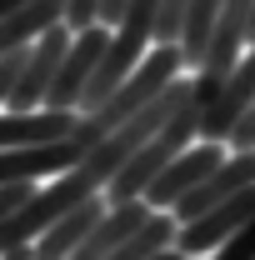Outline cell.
I'll use <instances>...</instances> for the list:
<instances>
[{"instance_id":"obj_13","label":"cell","mask_w":255,"mask_h":260,"mask_svg":"<svg viewBox=\"0 0 255 260\" xmlns=\"http://www.w3.org/2000/svg\"><path fill=\"white\" fill-rule=\"evenodd\" d=\"M120 10H125V0H100L95 20H100V25H115V20H120Z\"/></svg>"},{"instance_id":"obj_4","label":"cell","mask_w":255,"mask_h":260,"mask_svg":"<svg viewBox=\"0 0 255 260\" xmlns=\"http://www.w3.org/2000/svg\"><path fill=\"white\" fill-rule=\"evenodd\" d=\"M245 185H255V145H250V150H225L220 165L170 205V215H175V225H180V220H195L200 210H210V205L230 200V195L245 190Z\"/></svg>"},{"instance_id":"obj_10","label":"cell","mask_w":255,"mask_h":260,"mask_svg":"<svg viewBox=\"0 0 255 260\" xmlns=\"http://www.w3.org/2000/svg\"><path fill=\"white\" fill-rule=\"evenodd\" d=\"M210 260H255V210L230 230V240H220L210 250Z\"/></svg>"},{"instance_id":"obj_12","label":"cell","mask_w":255,"mask_h":260,"mask_svg":"<svg viewBox=\"0 0 255 260\" xmlns=\"http://www.w3.org/2000/svg\"><path fill=\"white\" fill-rule=\"evenodd\" d=\"M20 60H25V45H20V50H5V55H0V105H5V90H10V80H15Z\"/></svg>"},{"instance_id":"obj_7","label":"cell","mask_w":255,"mask_h":260,"mask_svg":"<svg viewBox=\"0 0 255 260\" xmlns=\"http://www.w3.org/2000/svg\"><path fill=\"white\" fill-rule=\"evenodd\" d=\"M100 215H105V200H100V195L80 200V205H70L60 220H50V225L30 240V255H35V260H65L80 240H85V235H90V225H95Z\"/></svg>"},{"instance_id":"obj_6","label":"cell","mask_w":255,"mask_h":260,"mask_svg":"<svg viewBox=\"0 0 255 260\" xmlns=\"http://www.w3.org/2000/svg\"><path fill=\"white\" fill-rule=\"evenodd\" d=\"M85 155V145L75 135L60 140H45V145H15V150H0V185H15V180H50Z\"/></svg>"},{"instance_id":"obj_9","label":"cell","mask_w":255,"mask_h":260,"mask_svg":"<svg viewBox=\"0 0 255 260\" xmlns=\"http://www.w3.org/2000/svg\"><path fill=\"white\" fill-rule=\"evenodd\" d=\"M60 20H65V0H25V5L5 10L0 15V55L30 45L35 35H45L50 25H60Z\"/></svg>"},{"instance_id":"obj_2","label":"cell","mask_w":255,"mask_h":260,"mask_svg":"<svg viewBox=\"0 0 255 260\" xmlns=\"http://www.w3.org/2000/svg\"><path fill=\"white\" fill-rule=\"evenodd\" d=\"M105 40H110V25H85V30H70V45H65L60 65H55V75H50V85H45V110H75L80 105V90H85V80H90V70H95L100 50H105Z\"/></svg>"},{"instance_id":"obj_15","label":"cell","mask_w":255,"mask_h":260,"mask_svg":"<svg viewBox=\"0 0 255 260\" xmlns=\"http://www.w3.org/2000/svg\"><path fill=\"white\" fill-rule=\"evenodd\" d=\"M185 260H205V255H185Z\"/></svg>"},{"instance_id":"obj_11","label":"cell","mask_w":255,"mask_h":260,"mask_svg":"<svg viewBox=\"0 0 255 260\" xmlns=\"http://www.w3.org/2000/svg\"><path fill=\"white\" fill-rule=\"evenodd\" d=\"M30 190H35V180H15V185H0V220H5V215H10V210H15V205H20V200H25Z\"/></svg>"},{"instance_id":"obj_3","label":"cell","mask_w":255,"mask_h":260,"mask_svg":"<svg viewBox=\"0 0 255 260\" xmlns=\"http://www.w3.org/2000/svg\"><path fill=\"white\" fill-rule=\"evenodd\" d=\"M220 155H225L220 140H200V145L190 140L185 150H175V155L155 170V180L140 190V200H145L150 210H170V205L190 190V185H200V180H205V175L220 165Z\"/></svg>"},{"instance_id":"obj_5","label":"cell","mask_w":255,"mask_h":260,"mask_svg":"<svg viewBox=\"0 0 255 260\" xmlns=\"http://www.w3.org/2000/svg\"><path fill=\"white\" fill-rule=\"evenodd\" d=\"M250 210H255V185H245V190H235L230 200L210 205V210H200L195 220H180L170 245H175L180 255H210L220 240H230V230L240 225Z\"/></svg>"},{"instance_id":"obj_14","label":"cell","mask_w":255,"mask_h":260,"mask_svg":"<svg viewBox=\"0 0 255 260\" xmlns=\"http://www.w3.org/2000/svg\"><path fill=\"white\" fill-rule=\"evenodd\" d=\"M255 40V0H250V25H245V45Z\"/></svg>"},{"instance_id":"obj_1","label":"cell","mask_w":255,"mask_h":260,"mask_svg":"<svg viewBox=\"0 0 255 260\" xmlns=\"http://www.w3.org/2000/svg\"><path fill=\"white\" fill-rule=\"evenodd\" d=\"M180 70H185L180 45H175V40H155V50H150V55H140V65H135V70H130V75H125V80H120V85H115L105 100H100V105L75 110V130H70V135H75L80 145L100 140L105 130H115L120 120H130V115H135L145 100H155L160 90H165V85L180 75Z\"/></svg>"},{"instance_id":"obj_8","label":"cell","mask_w":255,"mask_h":260,"mask_svg":"<svg viewBox=\"0 0 255 260\" xmlns=\"http://www.w3.org/2000/svg\"><path fill=\"white\" fill-rule=\"evenodd\" d=\"M75 130V110H5L0 115V150H15V145H45V140H60Z\"/></svg>"}]
</instances>
